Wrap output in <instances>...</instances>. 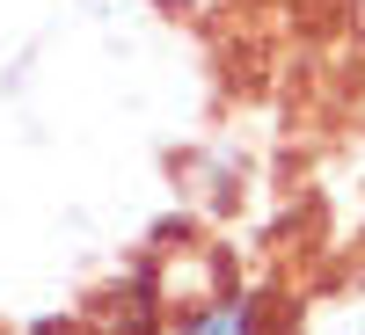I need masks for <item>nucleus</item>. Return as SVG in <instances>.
I'll use <instances>...</instances> for the list:
<instances>
[{"instance_id": "2", "label": "nucleus", "mask_w": 365, "mask_h": 335, "mask_svg": "<svg viewBox=\"0 0 365 335\" xmlns=\"http://www.w3.org/2000/svg\"><path fill=\"white\" fill-rule=\"evenodd\" d=\"M154 8H168V15H197V22H205V15H227L234 0H154Z\"/></svg>"}, {"instance_id": "3", "label": "nucleus", "mask_w": 365, "mask_h": 335, "mask_svg": "<svg viewBox=\"0 0 365 335\" xmlns=\"http://www.w3.org/2000/svg\"><path fill=\"white\" fill-rule=\"evenodd\" d=\"M358 8H365V0H358Z\"/></svg>"}, {"instance_id": "1", "label": "nucleus", "mask_w": 365, "mask_h": 335, "mask_svg": "<svg viewBox=\"0 0 365 335\" xmlns=\"http://www.w3.org/2000/svg\"><path fill=\"white\" fill-rule=\"evenodd\" d=\"M285 335H365V262L285 299Z\"/></svg>"}]
</instances>
